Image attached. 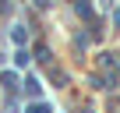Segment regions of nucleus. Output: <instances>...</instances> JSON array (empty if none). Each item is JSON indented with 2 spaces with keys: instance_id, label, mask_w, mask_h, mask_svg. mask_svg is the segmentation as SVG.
<instances>
[{
  "instance_id": "nucleus-2",
  "label": "nucleus",
  "mask_w": 120,
  "mask_h": 113,
  "mask_svg": "<svg viewBox=\"0 0 120 113\" xmlns=\"http://www.w3.org/2000/svg\"><path fill=\"white\" fill-rule=\"evenodd\" d=\"M25 88H28V95H39V81H35V78H28V81H25Z\"/></svg>"
},
{
  "instance_id": "nucleus-5",
  "label": "nucleus",
  "mask_w": 120,
  "mask_h": 113,
  "mask_svg": "<svg viewBox=\"0 0 120 113\" xmlns=\"http://www.w3.org/2000/svg\"><path fill=\"white\" fill-rule=\"evenodd\" d=\"M113 21H116V25H120V11H116V14H113Z\"/></svg>"
},
{
  "instance_id": "nucleus-1",
  "label": "nucleus",
  "mask_w": 120,
  "mask_h": 113,
  "mask_svg": "<svg viewBox=\"0 0 120 113\" xmlns=\"http://www.w3.org/2000/svg\"><path fill=\"white\" fill-rule=\"evenodd\" d=\"M99 64H102V67H106L109 74H116V78H120V56H116V53H106Z\"/></svg>"
},
{
  "instance_id": "nucleus-3",
  "label": "nucleus",
  "mask_w": 120,
  "mask_h": 113,
  "mask_svg": "<svg viewBox=\"0 0 120 113\" xmlns=\"http://www.w3.org/2000/svg\"><path fill=\"white\" fill-rule=\"evenodd\" d=\"M0 81H4V88H14V74L7 71V74H0Z\"/></svg>"
},
{
  "instance_id": "nucleus-4",
  "label": "nucleus",
  "mask_w": 120,
  "mask_h": 113,
  "mask_svg": "<svg viewBox=\"0 0 120 113\" xmlns=\"http://www.w3.org/2000/svg\"><path fill=\"white\" fill-rule=\"evenodd\" d=\"M28 113H49V106L46 102H35V106H28Z\"/></svg>"
}]
</instances>
